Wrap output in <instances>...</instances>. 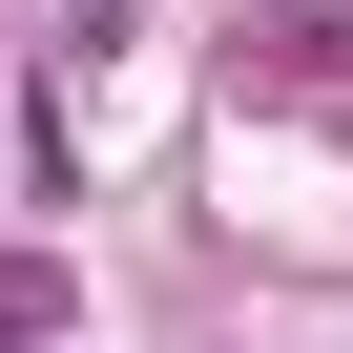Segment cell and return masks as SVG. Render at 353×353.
I'll use <instances>...</instances> for the list:
<instances>
[{"instance_id": "cell-1", "label": "cell", "mask_w": 353, "mask_h": 353, "mask_svg": "<svg viewBox=\"0 0 353 353\" xmlns=\"http://www.w3.org/2000/svg\"><path fill=\"white\" fill-rule=\"evenodd\" d=\"M0 353H83V270L63 250H0Z\"/></svg>"}]
</instances>
